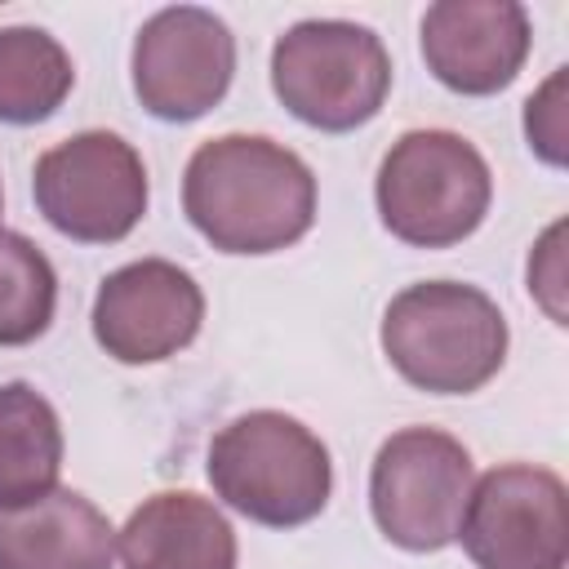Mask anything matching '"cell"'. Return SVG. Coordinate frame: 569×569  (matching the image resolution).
<instances>
[{
  "label": "cell",
  "instance_id": "cell-17",
  "mask_svg": "<svg viewBox=\"0 0 569 569\" xmlns=\"http://www.w3.org/2000/svg\"><path fill=\"white\" fill-rule=\"evenodd\" d=\"M560 89H565V67L525 102L529 151H538L547 164H565V107H560Z\"/></svg>",
  "mask_w": 569,
  "mask_h": 569
},
{
  "label": "cell",
  "instance_id": "cell-15",
  "mask_svg": "<svg viewBox=\"0 0 569 569\" xmlns=\"http://www.w3.org/2000/svg\"><path fill=\"white\" fill-rule=\"evenodd\" d=\"M76 84L71 53L40 27H0V120L40 124Z\"/></svg>",
  "mask_w": 569,
  "mask_h": 569
},
{
  "label": "cell",
  "instance_id": "cell-13",
  "mask_svg": "<svg viewBox=\"0 0 569 569\" xmlns=\"http://www.w3.org/2000/svg\"><path fill=\"white\" fill-rule=\"evenodd\" d=\"M116 529L76 489L0 507V569H111Z\"/></svg>",
  "mask_w": 569,
  "mask_h": 569
},
{
  "label": "cell",
  "instance_id": "cell-4",
  "mask_svg": "<svg viewBox=\"0 0 569 569\" xmlns=\"http://www.w3.org/2000/svg\"><path fill=\"white\" fill-rule=\"evenodd\" d=\"M493 200L489 160L453 129H409L373 178L382 227L413 249H449L480 231Z\"/></svg>",
  "mask_w": 569,
  "mask_h": 569
},
{
  "label": "cell",
  "instance_id": "cell-5",
  "mask_svg": "<svg viewBox=\"0 0 569 569\" xmlns=\"http://www.w3.org/2000/svg\"><path fill=\"white\" fill-rule=\"evenodd\" d=\"M271 89L320 133L369 124L391 93V53L378 31L347 18H302L271 49Z\"/></svg>",
  "mask_w": 569,
  "mask_h": 569
},
{
  "label": "cell",
  "instance_id": "cell-2",
  "mask_svg": "<svg viewBox=\"0 0 569 569\" xmlns=\"http://www.w3.org/2000/svg\"><path fill=\"white\" fill-rule=\"evenodd\" d=\"M382 356L431 396H471L507 360V320L498 302L462 280H422L400 289L382 311Z\"/></svg>",
  "mask_w": 569,
  "mask_h": 569
},
{
  "label": "cell",
  "instance_id": "cell-16",
  "mask_svg": "<svg viewBox=\"0 0 569 569\" xmlns=\"http://www.w3.org/2000/svg\"><path fill=\"white\" fill-rule=\"evenodd\" d=\"M58 311V271L22 231H0V347L36 342Z\"/></svg>",
  "mask_w": 569,
  "mask_h": 569
},
{
  "label": "cell",
  "instance_id": "cell-1",
  "mask_svg": "<svg viewBox=\"0 0 569 569\" xmlns=\"http://www.w3.org/2000/svg\"><path fill=\"white\" fill-rule=\"evenodd\" d=\"M182 213L218 253H280L316 222V173L276 138L222 133L191 151Z\"/></svg>",
  "mask_w": 569,
  "mask_h": 569
},
{
  "label": "cell",
  "instance_id": "cell-8",
  "mask_svg": "<svg viewBox=\"0 0 569 569\" xmlns=\"http://www.w3.org/2000/svg\"><path fill=\"white\" fill-rule=\"evenodd\" d=\"M565 480L533 462H502L471 485L458 538L476 569H565Z\"/></svg>",
  "mask_w": 569,
  "mask_h": 569
},
{
  "label": "cell",
  "instance_id": "cell-7",
  "mask_svg": "<svg viewBox=\"0 0 569 569\" xmlns=\"http://www.w3.org/2000/svg\"><path fill=\"white\" fill-rule=\"evenodd\" d=\"M476 467L462 440L440 427H405L387 436L369 467V511L387 542L405 551H440L458 538Z\"/></svg>",
  "mask_w": 569,
  "mask_h": 569
},
{
  "label": "cell",
  "instance_id": "cell-14",
  "mask_svg": "<svg viewBox=\"0 0 569 569\" xmlns=\"http://www.w3.org/2000/svg\"><path fill=\"white\" fill-rule=\"evenodd\" d=\"M62 422L31 382H0V507H22L58 489Z\"/></svg>",
  "mask_w": 569,
  "mask_h": 569
},
{
  "label": "cell",
  "instance_id": "cell-10",
  "mask_svg": "<svg viewBox=\"0 0 569 569\" xmlns=\"http://www.w3.org/2000/svg\"><path fill=\"white\" fill-rule=\"evenodd\" d=\"M93 342L120 365H160L196 342L204 293L196 276L169 258L116 267L93 293Z\"/></svg>",
  "mask_w": 569,
  "mask_h": 569
},
{
  "label": "cell",
  "instance_id": "cell-9",
  "mask_svg": "<svg viewBox=\"0 0 569 569\" xmlns=\"http://www.w3.org/2000/svg\"><path fill=\"white\" fill-rule=\"evenodd\" d=\"M129 71L138 102L156 120L187 124L227 98L236 76V36L213 9L169 4L138 27Z\"/></svg>",
  "mask_w": 569,
  "mask_h": 569
},
{
  "label": "cell",
  "instance_id": "cell-12",
  "mask_svg": "<svg viewBox=\"0 0 569 569\" xmlns=\"http://www.w3.org/2000/svg\"><path fill=\"white\" fill-rule=\"evenodd\" d=\"M120 569H236L231 520L191 489L142 498L116 533Z\"/></svg>",
  "mask_w": 569,
  "mask_h": 569
},
{
  "label": "cell",
  "instance_id": "cell-6",
  "mask_svg": "<svg viewBox=\"0 0 569 569\" xmlns=\"http://www.w3.org/2000/svg\"><path fill=\"white\" fill-rule=\"evenodd\" d=\"M36 209L76 244H116L147 213V164L111 129H84L36 156Z\"/></svg>",
  "mask_w": 569,
  "mask_h": 569
},
{
  "label": "cell",
  "instance_id": "cell-3",
  "mask_svg": "<svg viewBox=\"0 0 569 569\" xmlns=\"http://www.w3.org/2000/svg\"><path fill=\"white\" fill-rule=\"evenodd\" d=\"M213 493L267 529H298L316 520L333 493V462L325 440L280 409H249L209 440Z\"/></svg>",
  "mask_w": 569,
  "mask_h": 569
},
{
  "label": "cell",
  "instance_id": "cell-11",
  "mask_svg": "<svg viewBox=\"0 0 569 569\" xmlns=\"http://www.w3.org/2000/svg\"><path fill=\"white\" fill-rule=\"evenodd\" d=\"M418 40L427 71L445 89L462 98H489L520 76L533 27L516 0H440L422 13Z\"/></svg>",
  "mask_w": 569,
  "mask_h": 569
},
{
  "label": "cell",
  "instance_id": "cell-18",
  "mask_svg": "<svg viewBox=\"0 0 569 569\" xmlns=\"http://www.w3.org/2000/svg\"><path fill=\"white\" fill-rule=\"evenodd\" d=\"M0 209H4V191H0Z\"/></svg>",
  "mask_w": 569,
  "mask_h": 569
}]
</instances>
